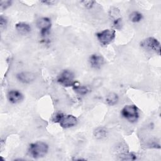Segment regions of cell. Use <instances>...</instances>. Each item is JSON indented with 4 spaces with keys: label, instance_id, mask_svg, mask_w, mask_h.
<instances>
[{
    "label": "cell",
    "instance_id": "obj_1",
    "mask_svg": "<svg viewBox=\"0 0 161 161\" xmlns=\"http://www.w3.org/2000/svg\"><path fill=\"white\" fill-rule=\"evenodd\" d=\"M52 121L59 125L64 128H69L75 126L77 124V119L72 114H64L62 113H56Z\"/></svg>",
    "mask_w": 161,
    "mask_h": 161
},
{
    "label": "cell",
    "instance_id": "obj_2",
    "mask_svg": "<svg viewBox=\"0 0 161 161\" xmlns=\"http://www.w3.org/2000/svg\"><path fill=\"white\" fill-rule=\"evenodd\" d=\"M48 146L43 142H38L30 145L28 148L29 154L34 158L44 157L48 152Z\"/></svg>",
    "mask_w": 161,
    "mask_h": 161
},
{
    "label": "cell",
    "instance_id": "obj_3",
    "mask_svg": "<svg viewBox=\"0 0 161 161\" xmlns=\"http://www.w3.org/2000/svg\"><path fill=\"white\" fill-rule=\"evenodd\" d=\"M122 116L130 123L137 121L139 118V111L138 108L133 104L126 105L121 111Z\"/></svg>",
    "mask_w": 161,
    "mask_h": 161
},
{
    "label": "cell",
    "instance_id": "obj_4",
    "mask_svg": "<svg viewBox=\"0 0 161 161\" xmlns=\"http://www.w3.org/2000/svg\"><path fill=\"white\" fill-rule=\"evenodd\" d=\"M96 36L102 45L107 46L114 40L116 36V33L114 30L106 29L97 33Z\"/></svg>",
    "mask_w": 161,
    "mask_h": 161
},
{
    "label": "cell",
    "instance_id": "obj_5",
    "mask_svg": "<svg viewBox=\"0 0 161 161\" xmlns=\"http://www.w3.org/2000/svg\"><path fill=\"white\" fill-rule=\"evenodd\" d=\"M57 82L65 87H72L75 82L74 74L69 70H63L57 78Z\"/></svg>",
    "mask_w": 161,
    "mask_h": 161
},
{
    "label": "cell",
    "instance_id": "obj_6",
    "mask_svg": "<svg viewBox=\"0 0 161 161\" xmlns=\"http://www.w3.org/2000/svg\"><path fill=\"white\" fill-rule=\"evenodd\" d=\"M140 46L148 50H152L158 55L160 54V43L153 37H148L143 40L140 43Z\"/></svg>",
    "mask_w": 161,
    "mask_h": 161
},
{
    "label": "cell",
    "instance_id": "obj_7",
    "mask_svg": "<svg viewBox=\"0 0 161 161\" xmlns=\"http://www.w3.org/2000/svg\"><path fill=\"white\" fill-rule=\"evenodd\" d=\"M36 26L40 30V33L42 36H46L52 26V22L49 18L42 17L37 19Z\"/></svg>",
    "mask_w": 161,
    "mask_h": 161
},
{
    "label": "cell",
    "instance_id": "obj_8",
    "mask_svg": "<svg viewBox=\"0 0 161 161\" xmlns=\"http://www.w3.org/2000/svg\"><path fill=\"white\" fill-rule=\"evenodd\" d=\"M89 62L92 67L94 69H100L105 63L104 58L98 54H92L89 57Z\"/></svg>",
    "mask_w": 161,
    "mask_h": 161
},
{
    "label": "cell",
    "instance_id": "obj_9",
    "mask_svg": "<svg viewBox=\"0 0 161 161\" xmlns=\"http://www.w3.org/2000/svg\"><path fill=\"white\" fill-rule=\"evenodd\" d=\"M16 78L22 83L28 84L35 80V75L34 74L30 72H21L16 75Z\"/></svg>",
    "mask_w": 161,
    "mask_h": 161
},
{
    "label": "cell",
    "instance_id": "obj_10",
    "mask_svg": "<svg viewBox=\"0 0 161 161\" xmlns=\"http://www.w3.org/2000/svg\"><path fill=\"white\" fill-rule=\"evenodd\" d=\"M8 98L10 103L16 104L23 99V95L18 90H11L8 93Z\"/></svg>",
    "mask_w": 161,
    "mask_h": 161
},
{
    "label": "cell",
    "instance_id": "obj_11",
    "mask_svg": "<svg viewBox=\"0 0 161 161\" xmlns=\"http://www.w3.org/2000/svg\"><path fill=\"white\" fill-rule=\"evenodd\" d=\"M16 29L17 31L23 35H26L31 31V26L29 24L25 22H19L16 24Z\"/></svg>",
    "mask_w": 161,
    "mask_h": 161
},
{
    "label": "cell",
    "instance_id": "obj_12",
    "mask_svg": "<svg viewBox=\"0 0 161 161\" xmlns=\"http://www.w3.org/2000/svg\"><path fill=\"white\" fill-rule=\"evenodd\" d=\"M73 89L75 92L80 95H86L89 91L88 87L85 86L80 85L77 82H75L74 85L72 86Z\"/></svg>",
    "mask_w": 161,
    "mask_h": 161
},
{
    "label": "cell",
    "instance_id": "obj_13",
    "mask_svg": "<svg viewBox=\"0 0 161 161\" xmlns=\"http://www.w3.org/2000/svg\"><path fill=\"white\" fill-rule=\"evenodd\" d=\"M108 135V130L104 127H98L94 131V136L97 140L105 138Z\"/></svg>",
    "mask_w": 161,
    "mask_h": 161
},
{
    "label": "cell",
    "instance_id": "obj_14",
    "mask_svg": "<svg viewBox=\"0 0 161 161\" xmlns=\"http://www.w3.org/2000/svg\"><path fill=\"white\" fill-rule=\"evenodd\" d=\"M118 96L117 94L114 92H111L107 95L106 97V101L108 104L109 106H114L115 105L118 101Z\"/></svg>",
    "mask_w": 161,
    "mask_h": 161
},
{
    "label": "cell",
    "instance_id": "obj_15",
    "mask_svg": "<svg viewBox=\"0 0 161 161\" xmlns=\"http://www.w3.org/2000/svg\"><path fill=\"white\" fill-rule=\"evenodd\" d=\"M130 19L133 23H138L143 19V15L138 11H133L130 14Z\"/></svg>",
    "mask_w": 161,
    "mask_h": 161
},
{
    "label": "cell",
    "instance_id": "obj_16",
    "mask_svg": "<svg viewBox=\"0 0 161 161\" xmlns=\"http://www.w3.org/2000/svg\"><path fill=\"white\" fill-rule=\"evenodd\" d=\"M119 159L122 160H135L136 159V156L133 153H124L119 156Z\"/></svg>",
    "mask_w": 161,
    "mask_h": 161
},
{
    "label": "cell",
    "instance_id": "obj_17",
    "mask_svg": "<svg viewBox=\"0 0 161 161\" xmlns=\"http://www.w3.org/2000/svg\"><path fill=\"white\" fill-rule=\"evenodd\" d=\"M11 4H12L11 1H1L0 3L1 9L3 11L7 9L11 5Z\"/></svg>",
    "mask_w": 161,
    "mask_h": 161
},
{
    "label": "cell",
    "instance_id": "obj_18",
    "mask_svg": "<svg viewBox=\"0 0 161 161\" xmlns=\"http://www.w3.org/2000/svg\"><path fill=\"white\" fill-rule=\"evenodd\" d=\"M81 4L87 9H91L94 6L95 1H82L80 2Z\"/></svg>",
    "mask_w": 161,
    "mask_h": 161
},
{
    "label": "cell",
    "instance_id": "obj_19",
    "mask_svg": "<svg viewBox=\"0 0 161 161\" xmlns=\"http://www.w3.org/2000/svg\"><path fill=\"white\" fill-rule=\"evenodd\" d=\"M8 24V20L6 19V17L3 16V15L1 16L0 17V26H1V29L3 30H4Z\"/></svg>",
    "mask_w": 161,
    "mask_h": 161
},
{
    "label": "cell",
    "instance_id": "obj_20",
    "mask_svg": "<svg viewBox=\"0 0 161 161\" xmlns=\"http://www.w3.org/2000/svg\"><path fill=\"white\" fill-rule=\"evenodd\" d=\"M41 3L45 4H48V5H53L56 2L55 1H41Z\"/></svg>",
    "mask_w": 161,
    "mask_h": 161
}]
</instances>
